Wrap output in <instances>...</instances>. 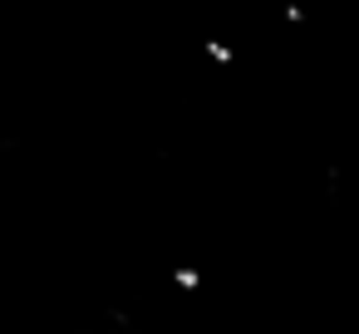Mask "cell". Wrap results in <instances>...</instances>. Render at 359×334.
Segmentation results:
<instances>
[{
    "label": "cell",
    "mask_w": 359,
    "mask_h": 334,
    "mask_svg": "<svg viewBox=\"0 0 359 334\" xmlns=\"http://www.w3.org/2000/svg\"><path fill=\"white\" fill-rule=\"evenodd\" d=\"M207 60H212V64H222V69H226V64H231V60H236V50H231V45H226V40H207Z\"/></svg>",
    "instance_id": "6da1fadb"
},
{
    "label": "cell",
    "mask_w": 359,
    "mask_h": 334,
    "mask_svg": "<svg viewBox=\"0 0 359 334\" xmlns=\"http://www.w3.org/2000/svg\"><path fill=\"white\" fill-rule=\"evenodd\" d=\"M172 285H177V290H197V285H202V275H197L192 265H177V270H172Z\"/></svg>",
    "instance_id": "7a4b0ae2"
}]
</instances>
